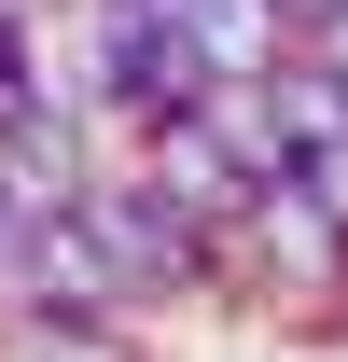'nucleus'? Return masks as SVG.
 Returning a JSON list of instances; mask_svg holds the SVG:
<instances>
[{"label":"nucleus","instance_id":"7ed1b4c3","mask_svg":"<svg viewBox=\"0 0 348 362\" xmlns=\"http://www.w3.org/2000/svg\"><path fill=\"white\" fill-rule=\"evenodd\" d=\"M181 28H195V56H209V84H265V70L293 56V14H279V0H195Z\"/></svg>","mask_w":348,"mask_h":362},{"label":"nucleus","instance_id":"f03ea898","mask_svg":"<svg viewBox=\"0 0 348 362\" xmlns=\"http://www.w3.org/2000/svg\"><path fill=\"white\" fill-rule=\"evenodd\" d=\"M139 168L168 181V195H181V209H195L209 237H237V223H251V195L279 181V168H251V153L223 139V112H209V98H195V112H168V126L139 139Z\"/></svg>","mask_w":348,"mask_h":362},{"label":"nucleus","instance_id":"39448f33","mask_svg":"<svg viewBox=\"0 0 348 362\" xmlns=\"http://www.w3.org/2000/svg\"><path fill=\"white\" fill-rule=\"evenodd\" d=\"M279 14H293V42H306V28H320V14H335V0H279Z\"/></svg>","mask_w":348,"mask_h":362},{"label":"nucleus","instance_id":"f257e3e1","mask_svg":"<svg viewBox=\"0 0 348 362\" xmlns=\"http://www.w3.org/2000/svg\"><path fill=\"white\" fill-rule=\"evenodd\" d=\"M70 209H84L98 251L126 265V293H223V237L195 223L153 168H84V181H70Z\"/></svg>","mask_w":348,"mask_h":362},{"label":"nucleus","instance_id":"20e7f679","mask_svg":"<svg viewBox=\"0 0 348 362\" xmlns=\"http://www.w3.org/2000/svg\"><path fill=\"white\" fill-rule=\"evenodd\" d=\"M293 181H306V195H320V209H335V223H348V139H320V153H306Z\"/></svg>","mask_w":348,"mask_h":362}]
</instances>
